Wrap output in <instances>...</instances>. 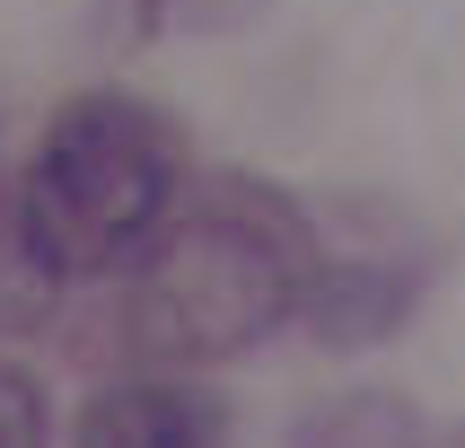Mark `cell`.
<instances>
[{
	"instance_id": "cell-1",
	"label": "cell",
	"mask_w": 465,
	"mask_h": 448,
	"mask_svg": "<svg viewBox=\"0 0 465 448\" xmlns=\"http://www.w3.org/2000/svg\"><path fill=\"white\" fill-rule=\"evenodd\" d=\"M26 237L53 264V282H97L132 273V255L167 229L176 211V141L150 105L132 97H79L35 141V167L18 184Z\"/></svg>"
},
{
	"instance_id": "cell-2",
	"label": "cell",
	"mask_w": 465,
	"mask_h": 448,
	"mask_svg": "<svg viewBox=\"0 0 465 448\" xmlns=\"http://www.w3.org/2000/svg\"><path fill=\"white\" fill-rule=\"evenodd\" d=\"M299 299V255L255 211H167V229L132 255V343L150 361L203 369L263 343Z\"/></svg>"
},
{
	"instance_id": "cell-3",
	"label": "cell",
	"mask_w": 465,
	"mask_h": 448,
	"mask_svg": "<svg viewBox=\"0 0 465 448\" xmlns=\"http://www.w3.org/2000/svg\"><path fill=\"white\" fill-rule=\"evenodd\" d=\"M229 440V413L211 387H184V378H141V387H105L88 395L71 448H220Z\"/></svg>"
},
{
	"instance_id": "cell-4",
	"label": "cell",
	"mask_w": 465,
	"mask_h": 448,
	"mask_svg": "<svg viewBox=\"0 0 465 448\" xmlns=\"http://www.w3.org/2000/svg\"><path fill=\"white\" fill-rule=\"evenodd\" d=\"M45 308H53V264L35 255V237H26L18 194H0V334L45 325Z\"/></svg>"
},
{
	"instance_id": "cell-5",
	"label": "cell",
	"mask_w": 465,
	"mask_h": 448,
	"mask_svg": "<svg viewBox=\"0 0 465 448\" xmlns=\"http://www.w3.org/2000/svg\"><path fill=\"white\" fill-rule=\"evenodd\" d=\"M0 448H45V404L18 369H0Z\"/></svg>"
}]
</instances>
